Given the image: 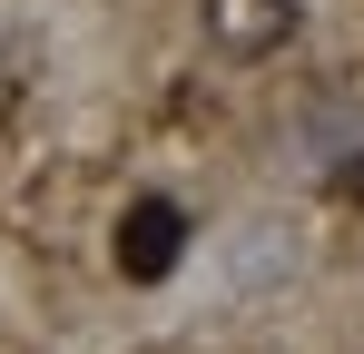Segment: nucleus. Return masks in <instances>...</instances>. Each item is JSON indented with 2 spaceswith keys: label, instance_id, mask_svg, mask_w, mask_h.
Masks as SVG:
<instances>
[{
  "label": "nucleus",
  "instance_id": "f257e3e1",
  "mask_svg": "<svg viewBox=\"0 0 364 354\" xmlns=\"http://www.w3.org/2000/svg\"><path fill=\"white\" fill-rule=\"evenodd\" d=\"M178 256H187V217L168 197H138L119 217V276L128 286H158V276H178Z\"/></svg>",
  "mask_w": 364,
  "mask_h": 354
},
{
  "label": "nucleus",
  "instance_id": "f03ea898",
  "mask_svg": "<svg viewBox=\"0 0 364 354\" xmlns=\"http://www.w3.org/2000/svg\"><path fill=\"white\" fill-rule=\"evenodd\" d=\"M207 40L237 59H266L296 40V0H207Z\"/></svg>",
  "mask_w": 364,
  "mask_h": 354
}]
</instances>
